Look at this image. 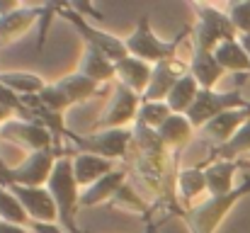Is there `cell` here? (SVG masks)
I'll use <instances>...</instances> for the list:
<instances>
[{
	"label": "cell",
	"mask_w": 250,
	"mask_h": 233,
	"mask_svg": "<svg viewBox=\"0 0 250 233\" xmlns=\"http://www.w3.org/2000/svg\"><path fill=\"white\" fill-rule=\"evenodd\" d=\"M46 190L51 192L56 207H59V221L68 233H78L76 226V209L81 207V185L73 175V158L71 155H59L56 168L49 177Z\"/></svg>",
	"instance_id": "obj_1"
},
{
	"label": "cell",
	"mask_w": 250,
	"mask_h": 233,
	"mask_svg": "<svg viewBox=\"0 0 250 233\" xmlns=\"http://www.w3.org/2000/svg\"><path fill=\"white\" fill-rule=\"evenodd\" d=\"M134 144L139 146L136 155V172L139 177H144L146 187L153 192L163 190V175H166V146L158 136V131L139 127L134 129Z\"/></svg>",
	"instance_id": "obj_2"
},
{
	"label": "cell",
	"mask_w": 250,
	"mask_h": 233,
	"mask_svg": "<svg viewBox=\"0 0 250 233\" xmlns=\"http://www.w3.org/2000/svg\"><path fill=\"white\" fill-rule=\"evenodd\" d=\"M197 22L192 27V46L199 51H216L219 44L229 39H238V32L229 17V12H221L211 5H194Z\"/></svg>",
	"instance_id": "obj_3"
},
{
	"label": "cell",
	"mask_w": 250,
	"mask_h": 233,
	"mask_svg": "<svg viewBox=\"0 0 250 233\" xmlns=\"http://www.w3.org/2000/svg\"><path fill=\"white\" fill-rule=\"evenodd\" d=\"M126 42V51L129 56L134 59H141L151 66H158L163 61H172L175 59V51H177V44L182 42V37H177L175 42H163L158 39V34L153 32L151 27V20L148 15H141L134 32L124 39Z\"/></svg>",
	"instance_id": "obj_4"
},
{
	"label": "cell",
	"mask_w": 250,
	"mask_h": 233,
	"mask_svg": "<svg viewBox=\"0 0 250 233\" xmlns=\"http://www.w3.org/2000/svg\"><path fill=\"white\" fill-rule=\"evenodd\" d=\"M250 192V180L246 185H241L238 190H233L231 194H224V197H209L204 202H199L197 207L187 209L185 212V224L189 233H214L221 221L226 219V214L236 207V202Z\"/></svg>",
	"instance_id": "obj_5"
},
{
	"label": "cell",
	"mask_w": 250,
	"mask_h": 233,
	"mask_svg": "<svg viewBox=\"0 0 250 233\" xmlns=\"http://www.w3.org/2000/svg\"><path fill=\"white\" fill-rule=\"evenodd\" d=\"M68 139L76 144L78 153H90V155H100L107 160H119L124 158L126 151L134 144V129H102V131H92V134H71Z\"/></svg>",
	"instance_id": "obj_6"
},
{
	"label": "cell",
	"mask_w": 250,
	"mask_h": 233,
	"mask_svg": "<svg viewBox=\"0 0 250 233\" xmlns=\"http://www.w3.org/2000/svg\"><path fill=\"white\" fill-rule=\"evenodd\" d=\"M241 107H250L246 97L233 90V92H216V90H199L194 105L187 109V119L194 129H202L207 122H211L214 117H219L221 112L229 109H241Z\"/></svg>",
	"instance_id": "obj_7"
},
{
	"label": "cell",
	"mask_w": 250,
	"mask_h": 233,
	"mask_svg": "<svg viewBox=\"0 0 250 233\" xmlns=\"http://www.w3.org/2000/svg\"><path fill=\"white\" fill-rule=\"evenodd\" d=\"M0 139H5V141H10L20 148H27L32 153L54 148L51 129L39 124V122H32V119H10V122H5L0 127Z\"/></svg>",
	"instance_id": "obj_8"
},
{
	"label": "cell",
	"mask_w": 250,
	"mask_h": 233,
	"mask_svg": "<svg viewBox=\"0 0 250 233\" xmlns=\"http://www.w3.org/2000/svg\"><path fill=\"white\" fill-rule=\"evenodd\" d=\"M59 155L54 148L49 151H39V153H29L24 158V163H20L17 168L7 170V185H20V187H46L49 177L56 168Z\"/></svg>",
	"instance_id": "obj_9"
},
{
	"label": "cell",
	"mask_w": 250,
	"mask_h": 233,
	"mask_svg": "<svg viewBox=\"0 0 250 233\" xmlns=\"http://www.w3.org/2000/svg\"><path fill=\"white\" fill-rule=\"evenodd\" d=\"M141 95H136L134 90L119 85L107 112L95 122V131H102V129H129L131 122L139 119V109H141Z\"/></svg>",
	"instance_id": "obj_10"
},
{
	"label": "cell",
	"mask_w": 250,
	"mask_h": 233,
	"mask_svg": "<svg viewBox=\"0 0 250 233\" xmlns=\"http://www.w3.org/2000/svg\"><path fill=\"white\" fill-rule=\"evenodd\" d=\"M10 190L17 194L20 204L24 207L32 224H56L59 221V207L46 187H20L10 185Z\"/></svg>",
	"instance_id": "obj_11"
},
{
	"label": "cell",
	"mask_w": 250,
	"mask_h": 233,
	"mask_svg": "<svg viewBox=\"0 0 250 233\" xmlns=\"http://www.w3.org/2000/svg\"><path fill=\"white\" fill-rule=\"evenodd\" d=\"M68 17H71V22H73V27L83 34L85 44H92L95 49H100L107 59H112L114 64H119L122 59H126L129 56V51H126V42L124 39H117L114 34H109V32H102V29H97V27H92L85 17H81L78 12H66Z\"/></svg>",
	"instance_id": "obj_12"
},
{
	"label": "cell",
	"mask_w": 250,
	"mask_h": 233,
	"mask_svg": "<svg viewBox=\"0 0 250 233\" xmlns=\"http://www.w3.org/2000/svg\"><path fill=\"white\" fill-rule=\"evenodd\" d=\"M248 119H250V107L229 109V112H221L219 117H214L211 122H207V124L202 127V134H204L211 144H216V148H219V146L229 144V141L236 136V131H238Z\"/></svg>",
	"instance_id": "obj_13"
},
{
	"label": "cell",
	"mask_w": 250,
	"mask_h": 233,
	"mask_svg": "<svg viewBox=\"0 0 250 233\" xmlns=\"http://www.w3.org/2000/svg\"><path fill=\"white\" fill-rule=\"evenodd\" d=\"M42 15H44V7H24V5L10 15H2L0 17V49L24 37Z\"/></svg>",
	"instance_id": "obj_14"
},
{
	"label": "cell",
	"mask_w": 250,
	"mask_h": 233,
	"mask_svg": "<svg viewBox=\"0 0 250 233\" xmlns=\"http://www.w3.org/2000/svg\"><path fill=\"white\" fill-rule=\"evenodd\" d=\"M78 73L90 78V80H95V83H100V85H104L109 80H117V64L112 59H107L92 44H85L81 64H78Z\"/></svg>",
	"instance_id": "obj_15"
},
{
	"label": "cell",
	"mask_w": 250,
	"mask_h": 233,
	"mask_svg": "<svg viewBox=\"0 0 250 233\" xmlns=\"http://www.w3.org/2000/svg\"><path fill=\"white\" fill-rule=\"evenodd\" d=\"M241 168L238 160H211L207 168H204V175H207V192L209 197H224V194H231L236 187H233V177H236V170Z\"/></svg>",
	"instance_id": "obj_16"
},
{
	"label": "cell",
	"mask_w": 250,
	"mask_h": 233,
	"mask_svg": "<svg viewBox=\"0 0 250 233\" xmlns=\"http://www.w3.org/2000/svg\"><path fill=\"white\" fill-rule=\"evenodd\" d=\"M153 78V66L141 61V59H134V56H126L117 64V80L119 85L134 90L136 95L144 97V92L148 90V83Z\"/></svg>",
	"instance_id": "obj_17"
},
{
	"label": "cell",
	"mask_w": 250,
	"mask_h": 233,
	"mask_svg": "<svg viewBox=\"0 0 250 233\" xmlns=\"http://www.w3.org/2000/svg\"><path fill=\"white\" fill-rule=\"evenodd\" d=\"M114 170V163L100 155H90V153H76L73 155V175L81 185V190L92 187L97 180H102L107 172Z\"/></svg>",
	"instance_id": "obj_18"
},
{
	"label": "cell",
	"mask_w": 250,
	"mask_h": 233,
	"mask_svg": "<svg viewBox=\"0 0 250 233\" xmlns=\"http://www.w3.org/2000/svg\"><path fill=\"white\" fill-rule=\"evenodd\" d=\"M124 185H126V172L114 168V170L107 172L102 180H97L92 187L83 190V194H81V207H95V204H102V202L114 199Z\"/></svg>",
	"instance_id": "obj_19"
},
{
	"label": "cell",
	"mask_w": 250,
	"mask_h": 233,
	"mask_svg": "<svg viewBox=\"0 0 250 233\" xmlns=\"http://www.w3.org/2000/svg\"><path fill=\"white\" fill-rule=\"evenodd\" d=\"M180 76H182V66H177L175 59L153 66V78H151L148 90L144 92L141 100H146V102H161V100H167L172 85L177 83V78Z\"/></svg>",
	"instance_id": "obj_20"
},
{
	"label": "cell",
	"mask_w": 250,
	"mask_h": 233,
	"mask_svg": "<svg viewBox=\"0 0 250 233\" xmlns=\"http://www.w3.org/2000/svg\"><path fill=\"white\" fill-rule=\"evenodd\" d=\"M189 73L199 83L202 90H214V85L224 78V68L219 66L216 56L211 51H199L192 49V61H189Z\"/></svg>",
	"instance_id": "obj_21"
},
{
	"label": "cell",
	"mask_w": 250,
	"mask_h": 233,
	"mask_svg": "<svg viewBox=\"0 0 250 233\" xmlns=\"http://www.w3.org/2000/svg\"><path fill=\"white\" fill-rule=\"evenodd\" d=\"M192 131H194V127L189 124V119L185 114H170L166 124L158 129V136L167 151H180L192 141Z\"/></svg>",
	"instance_id": "obj_22"
},
{
	"label": "cell",
	"mask_w": 250,
	"mask_h": 233,
	"mask_svg": "<svg viewBox=\"0 0 250 233\" xmlns=\"http://www.w3.org/2000/svg\"><path fill=\"white\" fill-rule=\"evenodd\" d=\"M199 83L192 78V73H182L177 78V83L172 85L170 95H167V107L172 109V114H187V109L194 105L197 95H199Z\"/></svg>",
	"instance_id": "obj_23"
},
{
	"label": "cell",
	"mask_w": 250,
	"mask_h": 233,
	"mask_svg": "<svg viewBox=\"0 0 250 233\" xmlns=\"http://www.w3.org/2000/svg\"><path fill=\"white\" fill-rule=\"evenodd\" d=\"M54 85L66 95V100H68L71 105L85 102V100H90V97L100 95V90H102V85H100V83H95V80H90V78L81 76V73H71V76L61 78V80H59V83H54Z\"/></svg>",
	"instance_id": "obj_24"
},
{
	"label": "cell",
	"mask_w": 250,
	"mask_h": 233,
	"mask_svg": "<svg viewBox=\"0 0 250 233\" xmlns=\"http://www.w3.org/2000/svg\"><path fill=\"white\" fill-rule=\"evenodd\" d=\"M0 83L7 90H12L17 97L22 95V100L24 97H37L46 87L44 78H39L37 73H29V71H5V73H0Z\"/></svg>",
	"instance_id": "obj_25"
},
{
	"label": "cell",
	"mask_w": 250,
	"mask_h": 233,
	"mask_svg": "<svg viewBox=\"0 0 250 233\" xmlns=\"http://www.w3.org/2000/svg\"><path fill=\"white\" fill-rule=\"evenodd\" d=\"M214 56H216V61H219V66H221L224 71H231V73H250V59L238 39H229V42L219 44L216 51H214Z\"/></svg>",
	"instance_id": "obj_26"
},
{
	"label": "cell",
	"mask_w": 250,
	"mask_h": 233,
	"mask_svg": "<svg viewBox=\"0 0 250 233\" xmlns=\"http://www.w3.org/2000/svg\"><path fill=\"white\" fill-rule=\"evenodd\" d=\"M177 192L185 202H194L199 194L207 192V175L204 168H185L177 172Z\"/></svg>",
	"instance_id": "obj_27"
},
{
	"label": "cell",
	"mask_w": 250,
	"mask_h": 233,
	"mask_svg": "<svg viewBox=\"0 0 250 233\" xmlns=\"http://www.w3.org/2000/svg\"><path fill=\"white\" fill-rule=\"evenodd\" d=\"M0 221L15 224V226H24V229L32 226V221H29L24 207L20 204L17 194L10 187H5V185H0Z\"/></svg>",
	"instance_id": "obj_28"
},
{
	"label": "cell",
	"mask_w": 250,
	"mask_h": 233,
	"mask_svg": "<svg viewBox=\"0 0 250 233\" xmlns=\"http://www.w3.org/2000/svg\"><path fill=\"white\" fill-rule=\"evenodd\" d=\"M172 114V109L167 107L166 100H161V102H141V109H139V119H136V124L139 127H146V129H153V131H158L163 124H166V119Z\"/></svg>",
	"instance_id": "obj_29"
},
{
	"label": "cell",
	"mask_w": 250,
	"mask_h": 233,
	"mask_svg": "<svg viewBox=\"0 0 250 233\" xmlns=\"http://www.w3.org/2000/svg\"><path fill=\"white\" fill-rule=\"evenodd\" d=\"M246 153H250V119L236 131V136L229 144L216 148V155L221 160H238V155H246Z\"/></svg>",
	"instance_id": "obj_30"
},
{
	"label": "cell",
	"mask_w": 250,
	"mask_h": 233,
	"mask_svg": "<svg viewBox=\"0 0 250 233\" xmlns=\"http://www.w3.org/2000/svg\"><path fill=\"white\" fill-rule=\"evenodd\" d=\"M229 17L238 32V37H246L250 34V0H243V2H233L229 7Z\"/></svg>",
	"instance_id": "obj_31"
},
{
	"label": "cell",
	"mask_w": 250,
	"mask_h": 233,
	"mask_svg": "<svg viewBox=\"0 0 250 233\" xmlns=\"http://www.w3.org/2000/svg\"><path fill=\"white\" fill-rule=\"evenodd\" d=\"M114 202L117 204H122V207H134V209H146V204H144V199L129 187V182L119 190V194L114 197Z\"/></svg>",
	"instance_id": "obj_32"
},
{
	"label": "cell",
	"mask_w": 250,
	"mask_h": 233,
	"mask_svg": "<svg viewBox=\"0 0 250 233\" xmlns=\"http://www.w3.org/2000/svg\"><path fill=\"white\" fill-rule=\"evenodd\" d=\"M29 231L32 233H68L66 229H61V226H56V224H32Z\"/></svg>",
	"instance_id": "obj_33"
},
{
	"label": "cell",
	"mask_w": 250,
	"mask_h": 233,
	"mask_svg": "<svg viewBox=\"0 0 250 233\" xmlns=\"http://www.w3.org/2000/svg\"><path fill=\"white\" fill-rule=\"evenodd\" d=\"M0 233H32V231L24 229V226H15V224H5V221H0Z\"/></svg>",
	"instance_id": "obj_34"
},
{
	"label": "cell",
	"mask_w": 250,
	"mask_h": 233,
	"mask_svg": "<svg viewBox=\"0 0 250 233\" xmlns=\"http://www.w3.org/2000/svg\"><path fill=\"white\" fill-rule=\"evenodd\" d=\"M238 42H241V46L246 49V54H248V59H250V34H246V37H238Z\"/></svg>",
	"instance_id": "obj_35"
}]
</instances>
